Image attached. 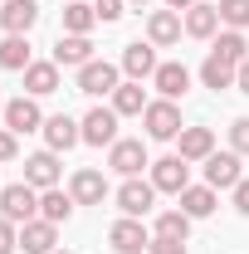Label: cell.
I'll use <instances>...</instances> for the list:
<instances>
[{"instance_id":"f546056e","label":"cell","mask_w":249,"mask_h":254,"mask_svg":"<svg viewBox=\"0 0 249 254\" xmlns=\"http://www.w3.org/2000/svg\"><path fill=\"white\" fill-rule=\"evenodd\" d=\"M152 235H166V240H186L190 235V215L186 210H161L156 215V230Z\"/></svg>"},{"instance_id":"b9f144b4","label":"cell","mask_w":249,"mask_h":254,"mask_svg":"<svg viewBox=\"0 0 249 254\" xmlns=\"http://www.w3.org/2000/svg\"><path fill=\"white\" fill-rule=\"evenodd\" d=\"M54 254H68V250H54Z\"/></svg>"},{"instance_id":"83f0119b","label":"cell","mask_w":249,"mask_h":254,"mask_svg":"<svg viewBox=\"0 0 249 254\" xmlns=\"http://www.w3.org/2000/svg\"><path fill=\"white\" fill-rule=\"evenodd\" d=\"M181 210H186L190 220H205L215 210V186H186L181 190Z\"/></svg>"},{"instance_id":"1f68e13d","label":"cell","mask_w":249,"mask_h":254,"mask_svg":"<svg viewBox=\"0 0 249 254\" xmlns=\"http://www.w3.org/2000/svg\"><path fill=\"white\" fill-rule=\"evenodd\" d=\"M230 152L249 157V118H235V123H230Z\"/></svg>"},{"instance_id":"ba28073f","label":"cell","mask_w":249,"mask_h":254,"mask_svg":"<svg viewBox=\"0 0 249 254\" xmlns=\"http://www.w3.org/2000/svg\"><path fill=\"white\" fill-rule=\"evenodd\" d=\"M118 83H123V78H118V64H108V59H93V64L78 68V93H88V98L113 93Z\"/></svg>"},{"instance_id":"ab89813d","label":"cell","mask_w":249,"mask_h":254,"mask_svg":"<svg viewBox=\"0 0 249 254\" xmlns=\"http://www.w3.org/2000/svg\"><path fill=\"white\" fill-rule=\"evenodd\" d=\"M0 113H5V98H0Z\"/></svg>"},{"instance_id":"4316f807","label":"cell","mask_w":249,"mask_h":254,"mask_svg":"<svg viewBox=\"0 0 249 254\" xmlns=\"http://www.w3.org/2000/svg\"><path fill=\"white\" fill-rule=\"evenodd\" d=\"M93 25H98V10L88 0H68L63 5V34H88Z\"/></svg>"},{"instance_id":"8992f818","label":"cell","mask_w":249,"mask_h":254,"mask_svg":"<svg viewBox=\"0 0 249 254\" xmlns=\"http://www.w3.org/2000/svg\"><path fill=\"white\" fill-rule=\"evenodd\" d=\"M240 181H245V171H240V152H210V157H205V186L235 190Z\"/></svg>"},{"instance_id":"9c48e42d","label":"cell","mask_w":249,"mask_h":254,"mask_svg":"<svg viewBox=\"0 0 249 254\" xmlns=\"http://www.w3.org/2000/svg\"><path fill=\"white\" fill-rule=\"evenodd\" d=\"M59 245V225L44 220V215H34L30 225H20V250L25 254H54Z\"/></svg>"},{"instance_id":"f35d334b","label":"cell","mask_w":249,"mask_h":254,"mask_svg":"<svg viewBox=\"0 0 249 254\" xmlns=\"http://www.w3.org/2000/svg\"><path fill=\"white\" fill-rule=\"evenodd\" d=\"M190 5H195V0H166V10H176V15H181V10H190Z\"/></svg>"},{"instance_id":"d6a6232c","label":"cell","mask_w":249,"mask_h":254,"mask_svg":"<svg viewBox=\"0 0 249 254\" xmlns=\"http://www.w3.org/2000/svg\"><path fill=\"white\" fill-rule=\"evenodd\" d=\"M15 250H20V230H15V220L0 215V254H15Z\"/></svg>"},{"instance_id":"cb8c5ba5","label":"cell","mask_w":249,"mask_h":254,"mask_svg":"<svg viewBox=\"0 0 249 254\" xmlns=\"http://www.w3.org/2000/svg\"><path fill=\"white\" fill-rule=\"evenodd\" d=\"M30 39H25V34H5V39H0V68H15V73H25V68H30Z\"/></svg>"},{"instance_id":"74e56055","label":"cell","mask_w":249,"mask_h":254,"mask_svg":"<svg viewBox=\"0 0 249 254\" xmlns=\"http://www.w3.org/2000/svg\"><path fill=\"white\" fill-rule=\"evenodd\" d=\"M235 88H240V93H249V59L235 68Z\"/></svg>"},{"instance_id":"d6986e66","label":"cell","mask_w":249,"mask_h":254,"mask_svg":"<svg viewBox=\"0 0 249 254\" xmlns=\"http://www.w3.org/2000/svg\"><path fill=\"white\" fill-rule=\"evenodd\" d=\"M54 64H73V68H83V64H93V39L88 34H59V44H54Z\"/></svg>"},{"instance_id":"7a4b0ae2","label":"cell","mask_w":249,"mask_h":254,"mask_svg":"<svg viewBox=\"0 0 249 254\" xmlns=\"http://www.w3.org/2000/svg\"><path fill=\"white\" fill-rule=\"evenodd\" d=\"M0 215L15 225H30L34 215H39V190L30 186V181H15V186L0 190Z\"/></svg>"},{"instance_id":"5b68a950","label":"cell","mask_w":249,"mask_h":254,"mask_svg":"<svg viewBox=\"0 0 249 254\" xmlns=\"http://www.w3.org/2000/svg\"><path fill=\"white\" fill-rule=\"evenodd\" d=\"M108 245L118 254H147V245H152V230L137 220V215H123V220L108 230Z\"/></svg>"},{"instance_id":"ffe728a7","label":"cell","mask_w":249,"mask_h":254,"mask_svg":"<svg viewBox=\"0 0 249 254\" xmlns=\"http://www.w3.org/2000/svg\"><path fill=\"white\" fill-rule=\"evenodd\" d=\"M152 83H156L161 98L176 103V98H186V88H190V68H186V64H161V68L152 73Z\"/></svg>"},{"instance_id":"44dd1931","label":"cell","mask_w":249,"mask_h":254,"mask_svg":"<svg viewBox=\"0 0 249 254\" xmlns=\"http://www.w3.org/2000/svg\"><path fill=\"white\" fill-rule=\"evenodd\" d=\"M176 142H181L176 157H186V161H205L210 152H215V132H210V127H181Z\"/></svg>"},{"instance_id":"4fadbf2b","label":"cell","mask_w":249,"mask_h":254,"mask_svg":"<svg viewBox=\"0 0 249 254\" xmlns=\"http://www.w3.org/2000/svg\"><path fill=\"white\" fill-rule=\"evenodd\" d=\"M83 142L88 147H113L118 142V113L113 108H93L83 118Z\"/></svg>"},{"instance_id":"ac0fdd59","label":"cell","mask_w":249,"mask_h":254,"mask_svg":"<svg viewBox=\"0 0 249 254\" xmlns=\"http://www.w3.org/2000/svg\"><path fill=\"white\" fill-rule=\"evenodd\" d=\"M25 93L30 98H49V93H59V64L54 59H39L25 68Z\"/></svg>"},{"instance_id":"3957f363","label":"cell","mask_w":249,"mask_h":254,"mask_svg":"<svg viewBox=\"0 0 249 254\" xmlns=\"http://www.w3.org/2000/svg\"><path fill=\"white\" fill-rule=\"evenodd\" d=\"M108 166H113L118 176H142V166H152V161H147V142H142V137H118V142L108 147Z\"/></svg>"},{"instance_id":"277c9868","label":"cell","mask_w":249,"mask_h":254,"mask_svg":"<svg viewBox=\"0 0 249 254\" xmlns=\"http://www.w3.org/2000/svg\"><path fill=\"white\" fill-rule=\"evenodd\" d=\"M118 210H123V215H137V220L152 215L156 210V186L142 181V176H127L123 186H118Z\"/></svg>"},{"instance_id":"e0dca14e","label":"cell","mask_w":249,"mask_h":254,"mask_svg":"<svg viewBox=\"0 0 249 254\" xmlns=\"http://www.w3.org/2000/svg\"><path fill=\"white\" fill-rule=\"evenodd\" d=\"M186 30V20L176 15V10H152V20H147V39H152L156 49H166V44H176Z\"/></svg>"},{"instance_id":"836d02e7","label":"cell","mask_w":249,"mask_h":254,"mask_svg":"<svg viewBox=\"0 0 249 254\" xmlns=\"http://www.w3.org/2000/svg\"><path fill=\"white\" fill-rule=\"evenodd\" d=\"M147 254H186V240H166V235H152Z\"/></svg>"},{"instance_id":"60d3db41","label":"cell","mask_w":249,"mask_h":254,"mask_svg":"<svg viewBox=\"0 0 249 254\" xmlns=\"http://www.w3.org/2000/svg\"><path fill=\"white\" fill-rule=\"evenodd\" d=\"M132 5H147V0H132Z\"/></svg>"},{"instance_id":"5bb4252c","label":"cell","mask_w":249,"mask_h":254,"mask_svg":"<svg viewBox=\"0 0 249 254\" xmlns=\"http://www.w3.org/2000/svg\"><path fill=\"white\" fill-rule=\"evenodd\" d=\"M68 195H73L78 205H103V200H108V181H103V171H93V166L73 171V181H68Z\"/></svg>"},{"instance_id":"8d00e7d4","label":"cell","mask_w":249,"mask_h":254,"mask_svg":"<svg viewBox=\"0 0 249 254\" xmlns=\"http://www.w3.org/2000/svg\"><path fill=\"white\" fill-rule=\"evenodd\" d=\"M235 210H240V215H249V181H240V186H235Z\"/></svg>"},{"instance_id":"7402d4cb","label":"cell","mask_w":249,"mask_h":254,"mask_svg":"<svg viewBox=\"0 0 249 254\" xmlns=\"http://www.w3.org/2000/svg\"><path fill=\"white\" fill-rule=\"evenodd\" d=\"M113 113H118V118H142V113H147V93H142V83H132V78L118 83V88H113Z\"/></svg>"},{"instance_id":"d590c367","label":"cell","mask_w":249,"mask_h":254,"mask_svg":"<svg viewBox=\"0 0 249 254\" xmlns=\"http://www.w3.org/2000/svg\"><path fill=\"white\" fill-rule=\"evenodd\" d=\"M0 161H15V132L0 127Z\"/></svg>"},{"instance_id":"30bf717a","label":"cell","mask_w":249,"mask_h":254,"mask_svg":"<svg viewBox=\"0 0 249 254\" xmlns=\"http://www.w3.org/2000/svg\"><path fill=\"white\" fill-rule=\"evenodd\" d=\"M44 142H49V152H68L73 142H83V123H73L68 113H54V118H44Z\"/></svg>"},{"instance_id":"d4e9b609","label":"cell","mask_w":249,"mask_h":254,"mask_svg":"<svg viewBox=\"0 0 249 254\" xmlns=\"http://www.w3.org/2000/svg\"><path fill=\"white\" fill-rule=\"evenodd\" d=\"M73 205H78V200H73V195H68V190H39V215H44V220H54V225H63L68 220V215H73Z\"/></svg>"},{"instance_id":"7c38bea8","label":"cell","mask_w":249,"mask_h":254,"mask_svg":"<svg viewBox=\"0 0 249 254\" xmlns=\"http://www.w3.org/2000/svg\"><path fill=\"white\" fill-rule=\"evenodd\" d=\"M5 127L20 137V132H39L44 127V113H39V103L34 98H10L5 103Z\"/></svg>"},{"instance_id":"2e32d148","label":"cell","mask_w":249,"mask_h":254,"mask_svg":"<svg viewBox=\"0 0 249 254\" xmlns=\"http://www.w3.org/2000/svg\"><path fill=\"white\" fill-rule=\"evenodd\" d=\"M34 20H39V5H34V0H5V5H0V25H5V34H30Z\"/></svg>"},{"instance_id":"603a6c76","label":"cell","mask_w":249,"mask_h":254,"mask_svg":"<svg viewBox=\"0 0 249 254\" xmlns=\"http://www.w3.org/2000/svg\"><path fill=\"white\" fill-rule=\"evenodd\" d=\"M215 30H220V10L195 0V5L186 10V34L190 39H215Z\"/></svg>"},{"instance_id":"4dcf8cb0","label":"cell","mask_w":249,"mask_h":254,"mask_svg":"<svg viewBox=\"0 0 249 254\" xmlns=\"http://www.w3.org/2000/svg\"><path fill=\"white\" fill-rule=\"evenodd\" d=\"M220 25H230V30H245L249 25V0H220Z\"/></svg>"},{"instance_id":"6da1fadb","label":"cell","mask_w":249,"mask_h":254,"mask_svg":"<svg viewBox=\"0 0 249 254\" xmlns=\"http://www.w3.org/2000/svg\"><path fill=\"white\" fill-rule=\"evenodd\" d=\"M142 127H147L152 142H176L181 137V108L171 98H156V103H147V113H142Z\"/></svg>"},{"instance_id":"8fae6325","label":"cell","mask_w":249,"mask_h":254,"mask_svg":"<svg viewBox=\"0 0 249 254\" xmlns=\"http://www.w3.org/2000/svg\"><path fill=\"white\" fill-rule=\"evenodd\" d=\"M156 68H161V64H156V44H152V39H147V44L137 39V44H127V49H123V73L132 78V83L152 78Z\"/></svg>"},{"instance_id":"f1b7e54d","label":"cell","mask_w":249,"mask_h":254,"mask_svg":"<svg viewBox=\"0 0 249 254\" xmlns=\"http://www.w3.org/2000/svg\"><path fill=\"white\" fill-rule=\"evenodd\" d=\"M200 83H205V88H235V64H225L220 59V54H210V59L200 64Z\"/></svg>"},{"instance_id":"9a60e30c","label":"cell","mask_w":249,"mask_h":254,"mask_svg":"<svg viewBox=\"0 0 249 254\" xmlns=\"http://www.w3.org/2000/svg\"><path fill=\"white\" fill-rule=\"evenodd\" d=\"M25 181H30L34 190H54L59 186V152H34V157L25 161Z\"/></svg>"},{"instance_id":"484cf974","label":"cell","mask_w":249,"mask_h":254,"mask_svg":"<svg viewBox=\"0 0 249 254\" xmlns=\"http://www.w3.org/2000/svg\"><path fill=\"white\" fill-rule=\"evenodd\" d=\"M210 54H220L225 64H235V68H240V64L249 59V39H245V30H225V34H215V49H210Z\"/></svg>"},{"instance_id":"52a82bcc","label":"cell","mask_w":249,"mask_h":254,"mask_svg":"<svg viewBox=\"0 0 249 254\" xmlns=\"http://www.w3.org/2000/svg\"><path fill=\"white\" fill-rule=\"evenodd\" d=\"M152 186L166 190V195H181V190L190 186V161L186 157H161V161H152Z\"/></svg>"},{"instance_id":"e575fe53","label":"cell","mask_w":249,"mask_h":254,"mask_svg":"<svg viewBox=\"0 0 249 254\" xmlns=\"http://www.w3.org/2000/svg\"><path fill=\"white\" fill-rule=\"evenodd\" d=\"M123 5H127V0H93V10H98V20H103V25L123 20Z\"/></svg>"}]
</instances>
